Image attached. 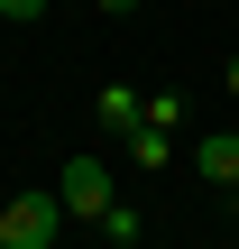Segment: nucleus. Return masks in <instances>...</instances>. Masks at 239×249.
<instances>
[{
	"instance_id": "f257e3e1",
	"label": "nucleus",
	"mask_w": 239,
	"mask_h": 249,
	"mask_svg": "<svg viewBox=\"0 0 239 249\" xmlns=\"http://www.w3.org/2000/svg\"><path fill=\"white\" fill-rule=\"evenodd\" d=\"M64 222H74L64 194H55V185H28V194L0 203V249H55V240H64Z\"/></svg>"
},
{
	"instance_id": "f03ea898",
	"label": "nucleus",
	"mask_w": 239,
	"mask_h": 249,
	"mask_svg": "<svg viewBox=\"0 0 239 249\" xmlns=\"http://www.w3.org/2000/svg\"><path fill=\"white\" fill-rule=\"evenodd\" d=\"M55 194H64V213H74V222H101V213L120 203V176H111V157H64Z\"/></svg>"
},
{
	"instance_id": "7ed1b4c3",
	"label": "nucleus",
	"mask_w": 239,
	"mask_h": 249,
	"mask_svg": "<svg viewBox=\"0 0 239 249\" xmlns=\"http://www.w3.org/2000/svg\"><path fill=\"white\" fill-rule=\"evenodd\" d=\"M92 120H101V139L120 148V139L147 120V92H138V83H101V92H92Z\"/></svg>"
},
{
	"instance_id": "20e7f679",
	"label": "nucleus",
	"mask_w": 239,
	"mask_h": 249,
	"mask_svg": "<svg viewBox=\"0 0 239 249\" xmlns=\"http://www.w3.org/2000/svg\"><path fill=\"white\" fill-rule=\"evenodd\" d=\"M193 176H203L212 194H230V185H239V129H212V139H193Z\"/></svg>"
},
{
	"instance_id": "39448f33",
	"label": "nucleus",
	"mask_w": 239,
	"mask_h": 249,
	"mask_svg": "<svg viewBox=\"0 0 239 249\" xmlns=\"http://www.w3.org/2000/svg\"><path fill=\"white\" fill-rule=\"evenodd\" d=\"M175 148H184V139H175V129H157V120H138V129L120 139V157H129L138 176H157V166H175Z\"/></svg>"
},
{
	"instance_id": "423d86ee",
	"label": "nucleus",
	"mask_w": 239,
	"mask_h": 249,
	"mask_svg": "<svg viewBox=\"0 0 239 249\" xmlns=\"http://www.w3.org/2000/svg\"><path fill=\"white\" fill-rule=\"evenodd\" d=\"M92 231H101V240H111V249H129V240H138V203H111V213H101Z\"/></svg>"
},
{
	"instance_id": "0eeeda50",
	"label": "nucleus",
	"mask_w": 239,
	"mask_h": 249,
	"mask_svg": "<svg viewBox=\"0 0 239 249\" xmlns=\"http://www.w3.org/2000/svg\"><path fill=\"white\" fill-rule=\"evenodd\" d=\"M147 120H157V129H175V139H184V92H147Z\"/></svg>"
},
{
	"instance_id": "6e6552de",
	"label": "nucleus",
	"mask_w": 239,
	"mask_h": 249,
	"mask_svg": "<svg viewBox=\"0 0 239 249\" xmlns=\"http://www.w3.org/2000/svg\"><path fill=\"white\" fill-rule=\"evenodd\" d=\"M46 9H55V0H0V18H9V28H37Z\"/></svg>"
},
{
	"instance_id": "1a4fd4ad",
	"label": "nucleus",
	"mask_w": 239,
	"mask_h": 249,
	"mask_svg": "<svg viewBox=\"0 0 239 249\" xmlns=\"http://www.w3.org/2000/svg\"><path fill=\"white\" fill-rule=\"evenodd\" d=\"M92 9H111V18H120V9H138V0H92Z\"/></svg>"
},
{
	"instance_id": "9d476101",
	"label": "nucleus",
	"mask_w": 239,
	"mask_h": 249,
	"mask_svg": "<svg viewBox=\"0 0 239 249\" xmlns=\"http://www.w3.org/2000/svg\"><path fill=\"white\" fill-rule=\"evenodd\" d=\"M221 83H230V92H239V55H230V65H221Z\"/></svg>"
},
{
	"instance_id": "9b49d317",
	"label": "nucleus",
	"mask_w": 239,
	"mask_h": 249,
	"mask_svg": "<svg viewBox=\"0 0 239 249\" xmlns=\"http://www.w3.org/2000/svg\"><path fill=\"white\" fill-rule=\"evenodd\" d=\"M230 213H239V185H230Z\"/></svg>"
}]
</instances>
